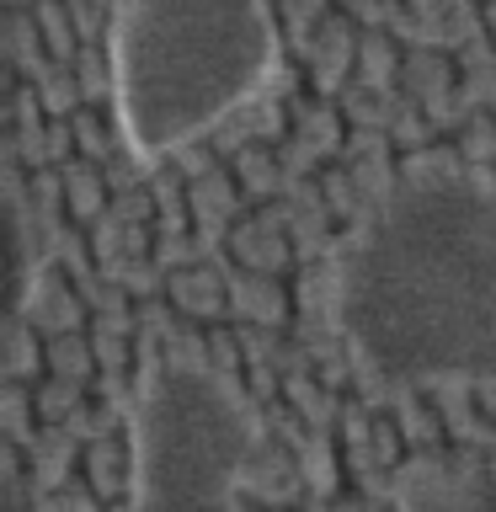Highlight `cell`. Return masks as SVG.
I'll return each instance as SVG.
<instances>
[{
  "label": "cell",
  "mask_w": 496,
  "mask_h": 512,
  "mask_svg": "<svg viewBox=\"0 0 496 512\" xmlns=\"http://www.w3.org/2000/svg\"><path fill=\"white\" fill-rule=\"evenodd\" d=\"M278 75V22L262 0H123L112 16V118L155 166L235 118Z\"/></svg>",
  "instance_id": "obj_2"
},
{
  "label": "cell",
  "mask_w": 496,
  "mask_h": 512,
  "mask_svg": "<svg viewBox=\"0 0 496 512\" xmlns=\"http://www.w3.org/2000/svg\"><path fill=\"white\" fill-rule=\"evenodd\" d=\"M390 496L395 512H496V459H411Z\"/></svg>",
  "instance_id": "obj_4"
},
{
  "label": "cell",
  "mask_w": 496,
  "mask_h": 512,
  "mask_svg": "<svg viewBox=\"0 0 496 512\" xmlns=\"http://www.w3.org/2000/svg\"><path fill=\"white\" fill-rule=\"evenodd\" d=\"M326 310L379 384H496V182L454 160L395 171L331 256Z\"/></svg>",
  "instance_id": "obj_1"
},
{
  "label": "cell",
  "mask_w": 496,
  "mask_h": 512,
  "mask_svg": "<svg viewBox=\"0 0 496 512\" xmlns=\"http://www.w3.org/2000/svg\"><path fill=\"white\" fill-rule=\"evenodd\" d=\"M262 427L251 400L198 358L139 374L128 427V512H240Z\"/></svg>",
  "instance_id": "obj_3"
}]
</instances>
